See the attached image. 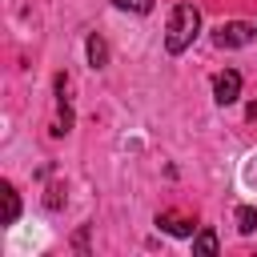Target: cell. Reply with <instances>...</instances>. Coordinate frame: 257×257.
Segmentation results:
<instances>
[{
	"label": "cell",
	"instance_id": "cell-3",
	"mask_svg": "<svg viewBox=\"0 0 257 257\" xmlns=\"http://www.w3.org/2000/svg\"><path fill=\"white\" fill-rule=\"evenodd\" d=\"M237 96H241V72H237V68L217 72V76H213V100H217L221 108H229V104H237Z\"/></svg>",
	"mask_w": 257,
	"mask_h": 257
},
{
	"label": "cell",
	"instance_id": "cell-11",
	"mask_svg": "<svg viewBox=\"0 0 257 257\" xmlns=\"http://www.w3.org/2000/svg\"><path fill=\"white\" fill-rule=\"evenodd\" d=\"M84 245H88V225H84V229L76 233V249H80V253H84Z\"/></svg>",
	"mask_w": 257,
	"mask_h": 257
},
{
	"label": "cell",
	"instance_id": "cell-10",
	"mask_svg": "<svg viewBox=\"0 0 257 257\" xmlns=\"http://www.w3.org/2000/svg\"><path fill=\"white\" fill-rule=\"evenodd\" d=\"M60 193H64V185H52V189H48V197H44V205H48V209H60V205H64V197H60Z\"/></svg>",
	"mask_w": 257,
	"mask_h": 257
},
{
	"label": "cell",
	"instance_id": "cell-6",
	"mask_svg": "<svg viewBox=\"0 0 257 257\" xmlns=\"http://www.w3.org/2000/svg\"><path fill=\"white\" fill-rule=\"evenodd\" d=\"M0 201H4V225H12L16 217H20V197H16V189L4 181L0 185Z\"/></svg>",
	"mask_w": 257,
	"mask_h": 257
},
{
	"label": "cell",
	"instance_id": "cell-1",
	"mask_svg": "<svg viewBox=\"0 0 257 257\" xmlns=\"http://www.w3.org/2000/svg\"><path fill=\"white\" fill-rule=\"evenodd\" d=\"M197 32H201V8L193 4V0H181L173 12H169V28H165V48L177 56V52H185L193 40H197Z\"/></svg>",
	"mask_w": 257,
	"mask_h": 257
},
{
	"label": "cell",
	"instance_id": "cell-2",
	"mask_svg": "<svg viewBox=\"0 0 257 257\" xmlns=\"http://www.w3.org/2000/svg\"><path fill=\"white\" fill-rule=\"evenodd\" d=\"M253 24L249 20H225V24H217L213 28V44L217 48H245V44H253Z\"/></svg>",
	"mask_w": 257,
	"mask_h": 257
},
{
	"label": "cell",
	"instance_id": "cell-5",
	"mask_svg": "<svg viewBox=\"0 0 257 257\" xmlns=\"http://www.w3.org/2000/svg\"><path fill=\"white\" fill-rule=\"evenodd\" d=\"M84 48H88V64H92V68H104V64H108V44H104L100 32H92Z\"/></svg>",
	"mask_w": 257,
	"mask_h": 257
},
{
	"label": "cell",
	"instance_id": "cell-8",
	"mask_svg": "<svg viewBox=\"0 0 257 257\" xmlns=\"http://www.w3.org/2000/svg\"><path fill=\"white\" fill-rule=\"evenodd\" d=\"M237 229H241L245 237L257 229V209H253V205H241V209H237Z\"/></svg>",
	"mask_w": 257,
	"mask_h": 257
},
{
	"label": "cell",
	"instance_id": "cell-4",
	"mask_svg": "<svg viewBox=\"0 0 257 257\" xmlns=\"http://www.w3.org/2000/svg\"><path fill=\"white\" fill-rule=\"evenodd\" d=\"M157 225H161L165 233H173V237H193V233H197L193 217H185V213H173V209L157 213Z\"/></svg>",
	"mask_w": 257,
	"mask_h": 257
},
{
	"label": "cell",
	"instance_id": "cell-9",
	"mask_svg": "<svg viewBox=\"0 0 257 257\" xmlns=\"http://www.w3.org/2000/svg\"><path fill=\"white\" fill-rule=\"evenodd\" d=\"M120 12H137V16H145V12H153V0H112Z\"/></svg>",
	"mask_w": 257,
	"mask_h": 257
},
{
	"label": "cell",
	"instance_id": "cell-7",
	"mask_svg": "<svg viewBox=\"0 0 257 257\" xmlns=\"http://www.w3.org/2000/svg\"><path fill=\"white\" fill-rule=\"evenodd\" d=\"M217 249H221V245H217V233H213V229L193 233V253H209V257H213Z\"/></svg>",
	"mask_w": 257,
	"mask_h": 257
}]
</instances>
